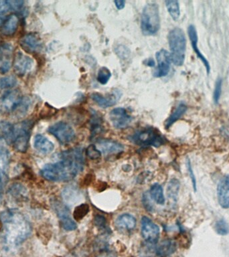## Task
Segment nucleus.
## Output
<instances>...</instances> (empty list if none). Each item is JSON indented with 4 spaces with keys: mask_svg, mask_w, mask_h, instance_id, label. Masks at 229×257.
I'll return each mask as SVG.
<instances>
[{
    "mask_svg": "<svg viewBox=\"0 0 229 257\" xmlns=\"http://www.w3.org/2000/svg\"><path fill=\"white\" fill-rule=\"evenodd\" d=\"M60 160L48 163L41 170V176L51 181H67L74 179L85 165L83 150L79 147L60 153Z\"/></svg>",
    "mask_w": 229,
    "mask_h": 257,
    "instance_id": "f257e3e1",
    "label": "nucleus"
},
{
    "mask_svg": "<svg viewBox=\"0 0 229 257\" xmlns=\"http://www.w3.org/2000/svg\"><path fill=\"white\" fill-rule=\"evenodd\" d=\"M0 220L3 226L4 240L8 245L12 247L19 245L31 234V224L18 210H5L0 215Z\"/></svg>",
    "mask_w": 229,
    "mask_h": 257,
    "instance_id": "f03ea898",
    "label": "nucleus"
},
{
    "mask_svg": "<svg viewBox=\"0 0 229 257\" xmlns=\"http://www.w3.org/2000/svg\"><path fill=\"white\" fill-rule=\"evenodd\" d=\"M172 62L176 66H182L185 60L187 39L181 28H175L168 34Z\"/></svg>",
    "mask_w": 229,
    "mask_h": 257,
    "instance_id": "7ed1b4c3",
    "label": "nucleus"
},
{
    "mask_svg": "<svg viewBox=\"0 0 229 257\" xmlns=\"http://www.w3.org/2000/svg\"><path fill=\"white\" fill-rule=\"evenodd\" d=\"M141 28L146 36L155 35L160 30V12L156 3H148L144 7L141 15Z\"/></svg>",
    "mask_w": 229,
    "mask_h": 257,
    "instance_id": "20e7f679",
    "label": "nucleus"
},
{
    "mask_svg": "<svg viewBox=\"0 0 229 257\" xmlns=\"http://www.w3.org/2000/svg\"><path fill=\"white\" fill-rule=\"evenodd\" d=\"M32 127L33 123L30 121H22L14 125L13 134L9 144L13 145L18 152H26L29 145Z\"/></svg>",
    "mask_w": 229,
    "mask_h": 257,
    "instance_id": "39448f33",
    "label": "nucleus"
},
{
    "mask_svg": "<svg viewBox=\"0 0 229 257\" xmlns=\"http://www.w3.org/2000/svg\"><path fill=\"white\" fill-rule=\"evenodd\" d=\"M130 140L139 146H153L158 147L164 144L165 138L157 129L147 128L137 131L130 137Z\"/></svg>",
    "mask_w": 229,
    "mask_h": 257,
    "instance_id": "423d86ee",
    "label": "nucleus"
},
{
    "mask_svg": "<svg viewBox=\"0 0 229 257\" xmlns=\"http://www.w3.org/2000/svg\"><path fill=\"white\" fill-rule=\"evenodd\" d=\"M48 132L55 136L58 141L63 145L71 143L76 136L72 127L64 122H58L54 124L48 129Z\"/></svg>",
    "mask_w": 229,
    "mask_h": 257,
    "instance_id": "0eeeda50",
    "label": "nucleus"
},
{
    "mask_svg": "<svg viewBox=\"0 0 229 257\" xmlns=\"http://www.w3.org/2000/svg\"><path fill=\"white\" fill-rule=\"evenodd\" d=\"M21 102L22 97L19 90L7 91L0 97V113L12 112L21 105Z\"/></svg>",
    "mask_w": 229,
    "mask_h": 257,
    "instance_id": "6e6552de",
    "label": "nucleus"
},
{
    "mask_svg": "<svg viewBox=\"0 0 229 257\" xmlns=\"http://www.w3.org/2000/svg\"><path fill=\"white\" fill-rule=\"evenodd\" d=\"M53 206L54 210L56 212L59 220H60L62 227L65 231H72L76 229L77 225L70 216L69 210L67 206L57 200L54 201Z\"/></svg>",
    "mask_w": 229,
    "mask_h": 257,
    "instance_id": "1a4fd4ad",
    "label": "nucleus"
},
{
    "mask_svg": "<svg viewBox=\"0 0 229 257\" xmlns=\"http://www.w3.org/2000/svg\"><path fill=\"white\" fill-rule=\"evenodd\" d=\"M141 235L148 243L155 244L158 241L160 228L147 217L141 218Z\"/></svg>",
    "mask_w": 229,
    "mask_h": 257,
    "instance_id": "9d476101",
    "label": "nucleus"
},
{
    "mask_svg": "<svg viewBox=\"0 0 229 257\" xmlns=\"http://www.w3.org/2000/svg\"><path fill=\"white\" fill-rule=\"evenodd\" d=\"M155 57L157 61V67L153 75L157 78L166 77L171 69V54L167 50L162 49L157 52Z\"/></svg>",
    "mask_w": 229,
    "mask_h": 257,
    "instance_id": "9b49d317",
    "label": "nucleus"
},
{
    "mask_svg": "<svg viewBox=\"0 0 229 257\" xmlns=\"http://www.w3.org/2000/svg\"><path fill=\"white\" fill-rule=\"evenodd\" d=\"M110 118L113 125L117 129L126 128L132 123V118L123 108H114L110 112Z\"/></svg>",
    "mask_w": 229,
    "mask_h": 257,
    "instance_id": "f8f14e48",
    "label": "nucleus"
},
{
    "mask_svg": "<svg viewBox=\"0 0 229 257\" xmlns=\"http://www.w3.org/2000/svg\"><path fill=\"white\" fill-rule=\"evenodd\" d=\"M14 47L5 43L0 46V73L5 74L10 71L13 63Z\"/></svg>",
    "mask_w": 229,
    "mask_h": 257,
    "instance_id": "ddd939ff",
    "label": "nucleus"
},
{
    "mask_svg": "<svg viewBox=\"0 0 229 257\" xmlns=\"http://www.w3.org/2000/svg\"><path fill=\"white\" fill-rule=\"evenodd\" d=\"M33 64L34 61L30 57L19 52L16 54L14 60V72L19 76H24L31 71Z\"/></svg>",
    "mask_w": 229,
    "mask_h": 257,
    "instance_id": "4468645a",
    "label": "nucleus"
},
{
    "mask_svg": "<svg viewBox=\"0 0 229 257\" xmlns=\"http://www.w3.org/2000/svg\"><path fill=\"white\" fill-rule=\"evenodd\" d=\"M21 48L28 53H35L42 48V44L40 37L35 33L24 35L19 41Z\"/></svg>",
    "mask_w": 229,
    "mask_h": 257,
    "instance_id": "2eb2a0df",
    "label": "nucleus"
},
{
    "mask_svg": "<svg viewBox=\"0 0 229 257\" xmlns=\"http://www.w3.org/2000/svg\"><path fill=\"white\" fill-rule=\"evenodd\" d=\"M121 93L119 90L115 89L110 95L107 96H103L99 93H94L91 94V97L98 105L102 108H108L112 107L117 103L118 100L121 99Z\"/></svg>",
    "mask_w": 229,
    "mask_h": 257,
    "instance_id": "dca6fc26",
    "label": "nucleus"
},
{
    "mask_svg": "<svg viewBox=\"0 0 229 257\" xmlns=\"http://www.w3.org/2000/svg\"><path fill=\"white\" fill-rule=\"evenodd\" d=\"M218 201L222 208H229V175L223 177L217 188Z\"/></svg>",
    "mask_w": 229,
    "mask_h": 257,
    "instance_id": "f3484780",
    "label": "nucleus"
},
{
    "mask_svg": "<svg viewBox=\"0 0 229 257\" xmlns=\"http://www.w3.org/2000/svg\"><path fill=\"white\" fill-rule=\"evenodd\" d=\"M96 147L104 154H119L124 150V146L121 143L112 139H99Z\"/></svg>",
    "mask_w": 229,
    "mask_h": 257,
    "instance_id": "a211bd4d",
    "label": "nucleus"
},
{
    "mask_svg": "<svg viewBox=\"0 0 229 257\" xmlns=\"http://www.w3.org/2000/svg\"><path fill=\"white\" fill-rule=\"evenodd\" d=\"M188 33H189V36L190 40H191V44L193 48V50L195 52V53L196 54L198 58L201 60L202 62L204 64V65L205 66L206 69H207V73H210V64H209V61L207 60V59L204 57L203 54L201 53V52L200 51V50L198 49L197 46L198 44V34L197 31H196V28L192 25H191L189 27V29H188Z\"/></svg>",
    "mask_w": 229,
    "mask_h": 257,
    "instance_id": "6ab92c4d",
    "label": "nucleus"
},
{
    "mask_svg": "<svg viewBox=\"0 0 229 257\" xmlns=\"http://www.w3.org/2000/svg\"><path fill=\"white\" fill-rule=\"evenodd\" d=\"M19 24V18L15 14L9 16L3 21L1 27V32L5 37H11L15 34Z\"/></svg>",
    "mask_w": 229,
    "mask_h": 257,
    "instance_id": "aec40b11",
    "label": "nucleus"
},
{
    "mask_svg": "<svg viewBox=\"0 0 229 257\" xmlns=\"http://www.w3.org/2000/svg\"><path fill=\"white\" fill-rule=\"evenodd\" d=\"M34 144L36 150L44 154H50L55 148L53 143L51 141L40 134L36 136Z\"/></svg>",
    "mask_w": 229,
    "mask_h": 257,
    "instance_id": "412c9836",
    "label": "nucleus"
},
{
    "mask_svg": "<svg viewBox=\"0 0 229 257\" xmlns=\"http://www.w3.org/2000/svg\"><path fill=\"white\" fill-rule=\"evenodd\" d=\"M176 242L171 239H166L162 242L155 249V253L157 256L166 257L170 256L176 251Z\"/></svg>",
    "mask_w": 229,
    "mask_h": 257,
    "instance_id": "4be33fe9",
    "label": "nucleus"
},
{
    "mask_svg": "<svg viewBox=\"0 0 229 257\" xmlns=\"http://www.w3.org/2000/svg\"><path fill=\"white\" fill-rule=\"evenodd\" d=\"M115 223L117 227L131 231L135 227L136 220L134 216L130 214H123L118 217Z\"/></svg>",
    "mask_w": 229,
    "mask_h": 257,
    "instance_id": "5701e85b",
    "label": "nucleus"
},
{
    "mask_svg": "<svg viewBox=\"0 0 229 257\" xmlns=\"http://www.w3.org/2000/svg\"><path fill=\"white\" fill-rule=\"evenodd\" d=\"M10 197L16 201H22L27 198V190L24 186L19 184L12 185L9 189Z\"/></svg>",
    "mask_w": 229,
    "mask_h": 257,
    "instance_id": "b1692460",
    "label": "nucleus"
},
{
    "mask_svg": "<svg viewBox=\"0 0 229 257\" xmlns=\"http://www.w3.org/2000/svg\"><path fill=\"white\" fill-rule=\"evenodd\" d=\"M187 110V106L183 102L179 104L178 107L176 108L173 112L172 113L171 116L168 118V119L166 120L165 123V126L166 129L169 128L172 125H173L175 122L178 121V119H180L181 118V117L183 116L184 113H186V111Z\"/></svg>",
    "mask_w": 229,
    "mask_h": 257,
    "instance_id": "393cba45",
    "label": "nucleus"
},
{
    "mask_svg": "<svg viewBox=\"0 0 229 257\" xmlns=\"http://www.w3.org/2000/svg\"><path fill=\"white\" fill-rule=\"evenodd\" d=\"M150 197L157 203V204L164 205L165 204L166 199L164 197V190L162 187L159 184L152 185L150 188Z\"/></svg>",
    "mask_w": 229,
    "mask_h": 257,
    "instance_id": "a878e982",
    "label": "nucleus"
},
{
    "mask_svg": "<svg viewBox=\"0 0 229 257\" xmlns=\"http://www.w3.org/2000/svg\"><path fill=\"white\" fill-rule=\"evenodd\" d=\"M13 131V125L6 121L0 122V141L4 139L9 143Z\"/></svg>",
    "mask_w": 229,
    "mask_h": 257,
    "instance_id": "bb28decb",
    "label": "nucleus"
},
{
    "mask_svg": "<svg viewBox=\"0 0 229 257\" xmlns=\"http://www.w3.org/2000/svg\"><path fill=\"white\" fill-rule=\"evenodd\" d=\"M10 161V152L5 147H0V172L6 174Z\"/></svg>",
    "mask_w": 229,
    "mask_h": 257,
    "instance_id": "cd10ccee",
    "label": "nucleus"
},
{
    "mask_svg": "<svg viewBox=\"0 0 229 257\" xmlns=\"http://www.w3.org/2000/svg\"><path fill=\"white\" fill-rule=\"evenodd\" d=\"M179 189H180V182L178 179H172L170 181L167 187L168 197L173 201H176Z\"/></svg>",
    "mask_w": 229,
    "mask_h": 257,
    "instance_id": "c85d7f7f",
    "label": "nucleus"
},
{
    "mask_svg": "<svg viewBox=\"0 0 229 257\" xmlns=\"http://www.w3.org/2000/svg\"><path fill=\"white\" fill-rule=\"evenodd\" d=\"M166 5L172 18L174 20H178L180 15V5H179L178 1L176 0H169V1H166Z\"/></svg>",
    "mask_w": 229,
    "mask_h": 257,
    "instance_id": "c756f323",
    "label": "nucleus"
},
{
    "mask_svg": "<svg viewBox=\"0 0 229 257\" xmlns=\"http://www.w3.org/2000/svg\"><path fill=\"white\" fill-rule=\"evenodd\" d=\"M89 212V206L87 204H82L76 206L73 213V217L76 220H81L87 216Z\"/></svg>",
    "mask_w": 229,
    "mask_h": 257,
    "instance_id": "7c9ffc66",
    "label": "nucleus"
},
{
    "mask_svg": "<svg viewBox=\"0 0 229 257\" xmlns=\"http://www.w3.org/2000/svg\"><path fill=\"white\" fill-rule=\"evenodd\" d=\"M112 77V73L109 68L107 67H101L98 71L97 81L100 84H106Z\"/></svg>",
    "mask_w": 229,
    "mask_h": 257,
    "instance_id": "2f4dec72",
    "label": "nucleus"
},
{
    "mask_svg": "<svg viewBox=\"0 0 229 257\" xmlns=\"http://www.w3.org/2000/svg\"><path fill=\"white\" fill-rule=\"evenodd\" d=\"M214 230L218 235L225 236L229 233V226L227 222L223 219L218 220L214 225Z\"/></svg>",
    "mask_w": 229,
    "mask_h": 257,
    "instance_id": "473e14b6",
    "label": "nucleus"
},
{
    "mask_svg": "<svg viewBox=\"0 0 229 257\" xmlns=\"http://www.w3.org/2000/svg\"><path fill=\"white\" fill-rule=\"evenodd\" d=\"M17 84V80L14 77H5L0 79V88L2 89L14 87Z\"/></svg>",
    "mask_w": 229,
    "mask_h": 257,
    "instance_id": "72a5a7b5",
    "label": "nucleus"
},
{
    "mask_svg": "<svg viewBox=\"0 0 229 257\" xmlns=\"http://www.w3.org/2000/svg\"><path fill=\"white\" fill-rule=\"evenodd\" d=\"M87 154L88 157L93 160H96L101 157V152L98 150L96 145L93 144L87 147Z\"/></svg>",
    "mask_w": 229,
    "mask_h": 257,
    "instance_id": "f704fd0d",
    "label": "nucleus"
},
{
    "mask_svg": "<svg viewBox=\"0 0 229 257\" xmlns=\"http://www.w3.org/2000/svg\"><path fill=\"white\" fill-rule=\"evenodd\" d=\"M222 80L221 79H218L217 81L216 82L215 87H214V100L216 103L219 102L220 99V97L221 95L222 91Z\"/></svg>",
    "mask_w": 229,
    "mask_h": 257,
    "instance_id": "c9c22d12",
    "label": "nucleus"
},
{
    "mask_svg": "<svg viewBox=\"0 0 229 257\" xmlns=\"http://www.w3.org/2000/svg\"><path fill=\"white\" fill-rule=\"evenodd\" d=\"M142 201L143 203H144L145 208H146L147 210L151 212L153 211V206L151 202V200H150L149 194H144Z\"/></svg>",
    "mask_w": 229,
    "mask_h": 257,
    "instance_id": "e433bc0d",
    "label": "nucleus"
},
{
    "mask_svg": "<svg viewBox=\"0 0 229 257\" xmlns=\"http://www.w3.org/2000/svg\"><path fill=\"white\" fill-rule=\"evenodd\" d=\"M187 168H188V171H189L190 177H191V180H192L193 188H194L195 191H196V178H195L194 172H193L192 166H191V161H188Z\"/></svg>",
    "mask_w": 229,
    "mask_h": 257,
    "instance_id": "4c0bfd02",
    "label": "nucleus"
},
{
    "mask_svg": "<svg viewBox=\"0 0 229 257\" xmlns=\"http://www.w3.org/2000/svg\"><path fill=\"white\" fill-rule=\"evenodd\" d=\"M8 3L10 5V10H17L21 8L24 1H19V0H9Z\"/></svg>",
    "mask_w": 229,
    "mask_h": 257,
    "instance_id": "58836bf2",
    "label": "nucleus"
},
{
    "mask_svg": "<svg viewBox=\"0 0 229 257\" xmlns=\"http://www.w3.org/2000/svg\"><path fill=\"white\" fill-rule=\"evenodd\" d=\"M95 224L98 227H105L106 225V219L101 215L96 216L95 218Z\"/></svg>",
    "mask_w": 229,
    "mask_h": 257,
    "instance_id": "ea45409f",
    "label": "nucleus"
},
{
    "mask_svg": "<svg viewBox=\"0 0 229 257\" xmlns=\"http://www.w3.org/2000/svg\"><path fill=\"white\" fill-rule=\"evenodd\" d=\"M9 10H10V7L8 1H5V0H0V15L6 13Z\"/></svg>",
    "mask_w": 229,
    "mask_h": 257,
    "instance_id": "a19ab883",
    "label": "nucleus"
},
{
    "mask_svg": "<svg viewBox=\"0 0 229 257\" xmlns=\"http://www.w3.org/2000/svg\"><path fill=\"white\" fill-rule=\"evenodd\" d=\"M6 174L0 172V203L2 200L3 192V187L5 184V178Z\"/></svg>",
    "mask_w": 229,
    "mask_h": 257,
    "instance_id": "79ce46f5",
    "label": "nucleus"
},
{
    "mask_svg": "<svg viewBox=\"0 0 229 257\" xmlns=\"http://www.w3.org/2000/svg\"><path fill=\"white\" fill-rule=\"evenodd\" d=\"M114 3L115 4L116 8L120 10L124 8L125 1H123V0H115V1H114Z\"/></svg>",
    "mask_w": 229,
    "mask_h": 257,
    "instance_id": "37998d69",
    "label": "nucleus"
},
{
    "mask_svg": "<svg viewBox=\"0 0 229 257\" xmlns=\"http://www.w3.org/2000/svg\"><path fill=\"white\" fill-rule=\"evenodd\" d=\"M99 257H117V255L114 251H105L102 253Z\"/></svg>",
    "mask_w": 229,
    "mask_h": 257,
    "instance_id": "c03bdc74",
    "label": "nucleus"
},
{
    "mask_svg": "<svg viewBox=\"0 0 229 257\" xmlns=\"http://www.w3.org/2000/svg\"><path fill=\"white\" fill-rule=\"evenodd\" d=\"M144 64L150 67H153L155 65V61L153 59H147L145 60Z\"/></svg>",
    "mask_w": 229,
    "mask_h": 257,
    "instance_id": "a18cd8bd",
    "label": "nucleus"
},
{
    "mask_svg": "<svg viewBox=\"0 0 229 257\" xmlns=\"http://www.w3.org/2000/svg\"><path fill=\"white\" fill-rule=\"evenodd\" d=\"M92 177L93 176L91 175V174H87V175L86 176L85 181H86V182L83 183V184H85L86 186H89L91 183V181H92Z\"/></svg>",
    "mask_w": 229,
    "mask_h": 257,
    "instance_id": "49530a36",
    "label": "nucleus"
}]
</instances>
